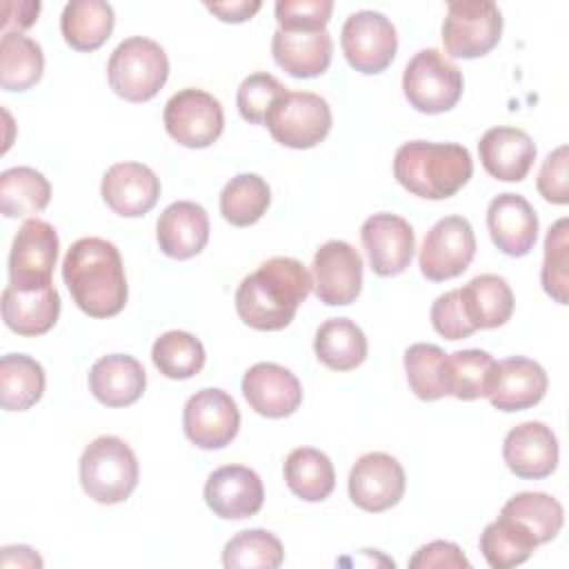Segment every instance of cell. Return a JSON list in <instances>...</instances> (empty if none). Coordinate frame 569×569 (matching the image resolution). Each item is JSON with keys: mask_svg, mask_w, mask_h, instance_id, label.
Returning <instances> with one entry per match:
<instances>
[{"mask_svg": "<svg viewBox=\"0 0 569 569\" xmlns=\"http://www.w3.org/2000/svg\"><path fill=\"white\" fill-rule=\"evenodd\" d=\"M313 282L307 267L287 256L264 260L236 289L240 320L258 331H278L291 325L298 307L311 293Z\"/></svg>", "mask_w": 569, "mask_h": 569, "instance_id": "1", "label": "cell"}, {"mask_svg": "<svg viewBox=\"0 0 569 569\" xmlns=\"http://www.w3.org/2000/svg\"><path fill=\"white\" fill-rule=\"evenodd\" d=\"M62 278L78 309L91 318L118 316L127 305L124 264L104 238L76 240L62 260Z\"/></svg>", "mask_w": 569, "mask_h": 569, "instance_id": "2", "label": "cell"}, {"mask_svg": "<svg viewBox=\"0 0 569 569\" xmlns=\"http://www.w3.org/2000/svg\"><path fill=\"white\" fill-rule=\"evenodd\" d=\"M473 162L467 147L456 142L411 140L393 158L396 180L413 196L445 200L456 196L471 178Z\"/></svg>", "mask_w": 569, "mask_h": 569, "instance_id": "3", "label": "cell"}, {"mask_svg": "<svg viewBox=\"0 0 569 569\" xmlns=\"http://www.w3.org/2000/svg\"><path fill=\"white\" fill-rule=\"evenodd\" d=\"M138 458L118 436H100L80 456V485L100 505L124 502L138 485Z\"/></svg>", "mask_w": 569, "mask_h": 569, "instance_id": "4", "label": "cell"}, {"mask_svg": "<svg viewBox=\"0 0 569 569\" xmlns=\"http://www.w3.org/2000/svg\"><path fill=\"white\" fill-rule=\"evenodd\" d=\"M107 78L120 98L129 102L151 100L169 78L164 49L149 38L133 36L122 40L107 64Z\"/></svg>", "mask_w": 569, "mask_h": 569, "instance_id": "5", "label": "cell"}, {"mask_svg": "<svg viewBox=\"0 0 569 569\" xmlns=\"http://www.w3.org/2000/svg\"><path fill=\"white\" fill-rule=\"evenodd\" d=\"M462 71L438 49L418 51L405 67L402 91L422 113H445L462 98Z\"/></svg>", "mask_w": 569, "mask_h": 569, "instance_id": "6", "label": "cell"}, {"mask_svg": "<svg viewBox=\"0 0 569 569\" xmlns=\"http://www.w3.org/2000/svg\"><path fill=\"white\" fill-rule=\"evenodd\" d=\"M271 138L289 149H311L331 129L329 102L311 91H287L264 118Z\"/></svg>", "mask_w": 569, "mask_h": 569, "instance_id": "7", "label": "cell"}, {"mask_svg": "<svg viewBox=\"0 0 569 569\" xmlns=\"http://www.w3.org/2000/svg\"><path fill=\"white\" fill-rule=\"evenodd\" d=\"M502 36V13L491 0L449 2L442 22V44L451 58L487 56Z\"/></svg>", "mask_w": 569, "mask_h": 569, "instance_id": "8", "label": "cell"}, {"mask_svg": "<svg viewBox=\"0 0 569 569\" xmlns=\"http://www.w3.org/2000/svg\"><path fill=\"white\" fill-rule=\"evenodd\" d=\"M162 120L167 133L187 149L211 147L224 129L220 100L193 87L182 89L167 100Z\"/></svg>", "mask_w": 569, "mask_h": 569, "instance_id": "9", "label": "cell"}, {"mask_svg": "<svg viewBox=\"0 0 569 569\" xmlns=\"http://www.w3.org/2000/svg\"><path fill=\"white\" fill-rule=\"evenodd\" d=\"M347 62L367 76L385 71L398 51V36L391 20L378 11L362 9L351 13L340 31Z\"/></svg>", "mask_w": 569, "mask_h": 569, "instance_id": "10", "label": "cell"}, {"mask_svg": "<svg viewBox=\"0 0 569 569\" xmlns=\"http://www.w3.org/2000/svg\"><path fill=\"white\" fill-rule=\"evenodd\" d=\"M476 256L473 227L462 216L440 218L425 236L418 267L427 280L442 282L467 271Z\"/></svg>", "mask_w": 569, "mask_h": 569, "instance_id": "11", "label": "cell"}, {"mask_svg": "<svg viewBox=\"0 0 569 569\" xmlns=\"http://www.w3.org/2000/svg\"><path fill=\"white\" fill-rule=\"evenodd\" d=\"M347 487L356 507L369 513H380L400 502L405 496L407 478L402 465L393 456L385 451H371L353 462Z\"/></svg>", "mask_w": 569, "mask_h": 569, "instance_id": "12", "label": "cell"}, {"mask_svg": "<svg viewBox=\"0 0 569 569\" xmlns=\"http://www.w3.org/2000/svg\"><path fill=\"white\" fill-rule=\"evenodd\" d=\"M182 427L196 447L222 449L240 429V411L227 391L200 389L184 402Z\"/></svg>", "mask_w": 569, "mask_h": 569, "instance_id": "13", "label": "cell"}, {"mask_svg": "<svg viewBox=\"0 0 569 569\" xmlns=\"http://www.w3.org/2000/svg\"><path fill=\"white\" fill-rule=\"evenodd\" d=\"M58 233L40 220L29 218L18 229L9 253V284L13 287H44L51 284V273L58 260Z\"/></svg>", "mask_w": 569, "mask_h": 569, "instance_id": "14", "label": "cell"}, {"mask_svg": "<svg viewBox=\"0 0 569 569\" xmlns=\"http://www.w3.org/2000/svg\"><path fill=\"white\" fill-rule=\"evenodd\" d=\"M362 256L345 240H329L313 253L311 282L320 302L351 305L362 289Z\"/></svg>", "mask_w": 569, "mask_h": 569, "instance_id": "15", "label": "cell"}, {"mask_svg": "<svg viewBox=\"0 0 569 569\" xmlns=\"http://www.w3.org/2000/svg\"><path fill=\"white\" fill-rule=\"evenodd\" d=\"M360 240L376 276H398L411 264L416 233L411 224L396 213L382 211L369 216L360 227Z\"/></svg>", "mask_w": 569, "mask_h": 569, "instance_id": "16", "label": "cell"}, {"mask_svg": "<svg viewBox=\"0 0 569 569\" xmlns=\"http://www.w3.org/2000/svg\"><path fill=\"white\" fill-rule=\"evenodd\" d=\"M207 507L224 520L251 518L262 509L264 487L260 476L242 465H224L204 482Z\"/></svg>", "mask_w": 569, "mask_h": 569, "instance_id": "17", "label": "cell"}, {"mask_svg": "<svg viewBox=\"0 0 569 569\" xmlns=\"http://www.w3.org/2000/svg\"><path fill=\"white\" fill-rule=\"evenodd\" d=\"M558 438L545 422L529 420L516 425L502 445V458L511 473L525 480H540L558 467Z\"/></svg>", "mask_w": 569, "mask_h": 569, "instance_id": "18", "label": "cell"}, {"mask_svg": "<svg viewBox=\"0 0 569 569\" xmlns=\"http://www.w3.org/2000/svg\"><path fill=\"white\" fill-rule=\"evenodd\" d=\"M100 193L113 213L138 218L156 207L160 198V178L142 162H118L102 176Z\"/></svg>", "mask_w": 569, "mask_h": 569, "instance_id": "19", "label": "cell"}, {"mask_svg": "<svg viewBox=\"0 0 569 569\" xmlns=\"http://www.w3.org/2000/svg\"><path fill=\"white\" fill-rule=\"evenodd\" d=\"M249 407L264 418H287L302 402L300 380L282 365L256 362L242 378Z\"/></svg>", "mask_w": 569, "mask_h": 569, "instance_id": "20", "label": "cell"}, {"mask_svg": "<svg viewBox=\"0 0 569 569\" xmlns=\"http://www.w3.org/2000/svg\"><path fill=\"white\" fill-rule=\"evenodd\" d=\"M549 387L547 371L531 358L513 356L496 362L489 402L498 411H522L538 405Z\"/></svg>", "mask_w": 569, "mask_h": 569, "instance_id": "21", "label": "cell"}, {"mask_svg": "<svg viewBox=\"0 0 569 569\" xmlns=\"http://www.w3.org/2000/svg\"><path fill=\"white\" fill-rule=\"evenodd\" d=\"M487 227L493 244L513 258L527 256L538 238V213L527 198L500 193L487 207Z\"/></svg>", "mask_w": 569, "mask_h": 569, "instance_id": "22", "label": "cell"}, {"mask_svg": "<svg viewBox=\"0 0 569 569\" xmlns=\"http://www.w3.org/2000/svg\"><path fill=\"white\" fill-rule=\"evenodd\" d=\"M158 247L164 256L187 260L198 256L209 242V216L202 204L191 200L171 202L156 224Z\"/></svg>", "mask_w": 569, "mask_h": 569, "instance_id": "23", "label": "cell"}, {"mask_svg": "<svg viewBox=\"0 0 569 569\" xmlns=\"http://www.w3.org/2000/svg\"><path fill=\"white\" fill-rule=\"evenodd\" d=\"M60 316V293L53 284L44 287H13L2 291V318L4 325L18 336H42Z\"/></svg>", "mask_w": 569, "mask_h": 569, "instance_id": "24", "label": "cell"}, {"mask_svg": "<svg viewBox=\"0 0 569 569\" xmlns=\"http://www.w3.org/2000/svg\"><path fill=\"white\" fill-rule=\"evenodd\" d=\"M478 153L489 176L502 182H520L536 160V144L522 129L493 127L480 138Z\"/></svg>", "mask_w": 569, "mask_h": 569, "instance_id": "25", "label": "cell"}, {"mask_svg": "<svg viewBox=\"0 0 569 569\" xmlns=\"http://www.w3.org/2000/svg\"><path fill=\"white\" fill-rule=\"evenodd\" d=\"M147 387L144 367L127 353L102 356L89 371V389L98 402L118 409L138 402Z\"/></svg>", "mask_w": 569, "mask_h": 569, "instance_id": "26", "label": "cell"}, {"mask_svg": "<svg viewBox=\"0 0 569 569\" xmlns=\"http://www.w3.org/2000/svg\"><path fill=\"white\" fill-rule=\"evenodd\" d=\"M271 53L278 67L293 78L322 76L331 64L333 42L329 31H276Z\"/></svg>", "mask_w": 569, "mask_h": 569, "instance_id": "27", "label": "cell"}, {"mask_svg": "<svg viewBox=\"0 0 569 569\" xmlns=\"http://www.w3.org/2000/svg\"><path fill=\"white\" fill-rule=\"evenodd\" d=\"M458 293L465 316L476 331L502 327L513 313V291L502 276H476Z\"/></svg>", "mask_w": 569, "mask_h": 569, "instance_id": "28", "label": "cell"}, {"mask_svg": "<svg viewBox=\"0 0 569 569\" xmlns=\"http://www.w3.org/2000/svg\"><path fill=\"white\" fill-rule=\"evenodd\" d=\"M113 24V7L102 0H71L60 18L62 38L76 51L100 49L109 40Z\"/></svg>", "mask_w": 569, "mask_h": 569, "instance_id": "29", "label": "cell"}, {"mask_svg": "<svg viewBox=\"0 0 569 569\" xmlns=\"http://www.w3.org/2000/svg\"><path fill=\"white\" fill-rule=\"evenodd\" d=\"M313 351L325 367L333 371H351L365 362L369 345L353 320L329 318L316 331Z\"/></svg>", "mask_w": 569, "mask_h": 569, "instance_id": "30", "label": "cell"}, {"mask_svg": "<svg viewBox=\"0 0 569 569\" xmlns=\"http://www.w3.org/2000/svg\"><path fill=\"white\" fill-rule=\"evenodd\" d=\"M282 473L291 493L307 502L329 498L336 487V471L329 456L313 447L293 449L284 460Z\"/></svg>", "mask_w": 569, "mask_h": 569, "instance_id": "31", "label": "cell"}, {"mask_svg": "<svg viewBox=\"0 0 569 569\" xmlns=\"http://www.w3.org/2000/svg\"><path fill=\"white\" fill-rule=\"evenodd\" d=\"M44 369L24 353H7L0 360V405L4 411H24L44 393Z\"/></svg>", "mask_w": 569, "mask_h": 569, "instance_id": "32", "label": "cell"}, {"mask_svg": "<svg viewBox=\"0 0 569 569\" xmlns=\"http://www.w3.org/2000/svg\"><path fill=\"white\" fill-rule=\"evenodd\" d=\"M49 200L51 184L33 167H11L0 173V209L7 218L36 216Z\"/></svg>", "mask_w": 569, "mask_h": 569, "instance_id": "33", "label": "cell"}, {"mask_svg": "<svg viewBox=\"0 0 569 569\" xmlns=\"http://www.w3.org/2000/svg\"><path fill=\"white\" fill-rule=\"evenodd\" d=\"M500 513L518 520L533 536L538 547L551 542L565 525L562 505L553 496L542 491H520L511 496Z\"/></svg>", "mask_w": 569, "mask_h": 569, "instance_id": "34", "label": "cell"}, {"mask_svg": "<svg viewBox=\"0 0 569 569\" xmlns=\"http://www.w3.org/2000/svg\"><path fill=\"white\" fill-rule=\"evenodd\" d=\"M44 71L42 47L22 33H4L0 40V84L4 91L31 89Z\"/></svg>", "mask_w": 569, "mask_h": 569, "instance_id": "35", "label": "cell"}, {"mask_svg": "<svg viewBox=\"0 0 569 569\" xmlns=\"http://www.w3.org/2000/svg\"><path fill=\"white\" fill-rule=\"evenodd\" d=\"M538 542L533 536L513 518L498 516V520L489 522L480 533V551L489 567L509 569L522 565Z\"/></svg>", "mask_w": 569, "mask_h": 569, "instance_id": "36", "label": "cell"}, {"mask_svg": "<svg viewBox=\"0 0 569 569\" xmlns=\"http://www.w3.org/2000/svg\"><path fill=\"white\" fill-rule=\"evenodd\" d=\"M405 371L411 391L425 400L449 396V362L447 353L429 342H416L405 351Z\"/></svg>", "mask_w": 569, "mask_h": 569, "instance_id": "37", "label": "cell"}, {"mask_svg": "<svg viewBox=\"0 0 569 569\" xmlns=\"http://www.w3.org/2000/svg\"><path fill=\"white\" fill-rule=\"evenodd\" d=\"M271 202L269 184L256 173H238L220 193V213L233 227L258 222Z\"/></svg>", "mask_w": 569, "mask_h": 569, "instance_id": "38", "label": "cell"}, {"mask_svg": "<svg viewBox=\"0 0 569 569\" xmlns=\"http://www.w3.org/2000/svg\"><path fill=\"white\" fill-rule=\"evenodd\" d=\"M204 347L189 331H167L156 338L151 347V360L156 369L171 380H187L204 367Z\"/></svg>", "mask_w": 569, "mask_h": 569, "instance_id": "39", "label": "cell"}, {"mask_svg": "<svg viewBox=\"0 0 569 569\" xmlns=\"http://www.w3.org/2000/svg\"><path fill=\"white\" fill-rule=\"evenodd\" d=\"M449 396L458 400L487 398L496 371V360L480 349H462L447 356Z\"/></svg>", "mask_w": 569, "mask_h": 569, "instance_id": "40", "label": "cell"}, {"mask_svg": "<svg viewBox=\"0 0 569 569\" xmlns=\"http://www.w3.org/2000/svg\"><path fill=\"white\" fill-rule=\"evenodd\" d=\"M284 560L280 540L267 529H244L238 531L222 551V565L227 569L236 567H260L276 569Z\"/></svg>", "mask_w": 569, "mask_h": 569, "instance_id": "41", "label": "cell"}, {"mask_svg": "<svg viewBox=\"0 0 569 569\" xmlns=\"http://www.w3.org/2000/svg\"><path fill=\"white\" fill-rule=\"evenodd\" d=\"M569 220L560 218L547 231L545 238V260L540 269V282L547 296L556 302L567 305V289H569Z\"/></svg>", "mask_w": 569, "mask_h": 569, "instance_id": "42", "label": "cell"}, {"mask_svg": "<svg viewBox=\"0 0 569 569\" xmlns=\"http://www.w3.org/2000/svg\"><path fill=\"white\" fill-rule=\"evenodd\" d=\"M287 93V87L267 71H256L247 76L236 93V104L240 116L251 124H264V118L273 102Z\"/></svg>", "mask_w": 569, "mask_h": 569, "instance_id": "43", "label": "cell"}, {"mask_svg": "<svg viewBox=\"0 0 569 569\" xmlns=\"http://www.w3.org/2000/svg\"><path fill=\"white\" fill-rule=\"evenodd\" d=\"M331 0H278L276 20L280 31H325L331 18Z\"/></svg>", "mask_w": 569, "mask_h": 569, "instance_id": "44", "label": "cell"}, {"mask_svg": "<svg viewBox=\"0 0 569 569\" xmlns=\"http://www.w3.org/2000/svg\"><path fill=\"white\" fill-rule=\"evenodd\" d=\"M431 325L447 340L469 338L476 331L471 327V322L467 320V316H465L458 289H451V291H447V293H442L433 300V305H431Z\"/></svg>", "mask_w": 569, "mask_h": 569, "instance_id": "45", "label": "cell"}, {"mask_svg": "<svg viewBox=\"0 0 569 569\" xmlns=\"http://www.w3.org/2000/svg\"><path fill=\"white\" fill-rule=\"evenodd\" d=\"M567 160L569 149L567 144H560L553 149L538 173V191L547 202L553 204H567L569 202V184H567Z\"/></svg>", "mask_w": 569, "mask_h": 569, "instance_id": "46", "label": "cell"}, {"mask_svg": "<svg viewBox=\"0 0 569 569\" xmlns=\"http://www.w3.org/2000/svg\"><path fill=\"white\" fill-rule=\"evenodd\" d=\"M409 567H413V569H418V567H422V569H431V567H465V569H469L471 565L456 542L433 540L429 545H422L409 558Z\"/></svg>", "mask_w": 569, "mask_h": 569, "instance_id": "47", "label": "cell"}, {"mask_svg": "<svg viewBox=\"0 0 569 569\" xmlns=\"http://www.w3.org/2000/svg\"><path fill=\"white\" fill-rule=\"evenodd\" d=\"M40 2L22 0V2H4L2 11V36L4 33H20L22 29L31 27L38 20Z\"/></svg>", "mask_w": 569, "mask_h": 569, "instance_id": "48", "label": "cell"}, {"mask_svg": "<svg viewBox=\"0 0 569 569\" xmlns=\"http://www.w3.org/2000/svg\"><path fill=\"white\" fill-rule=\"evenodd\" d=\"M204 7L222 22H244L260 11L258 0H231V2H204Z\"/></svg>", "mask_w": 569, "mask_h": 569, "instance_id": "49", "label": "cell"}, {"mask_svg": "<svg viewBox=\"0 0 569 569\" xmlns=\"http://www.w3.org/2000/svg\"><path fill=\"white\" fill-rule=\"evenodd\" d=\"M2 567H42V558L24 545H16V547H4L2 549Z\"/></svg>", "mask_w": 569, "mask_h": 569, "instance_id": "50", "label": "cell"}]
</instances>
